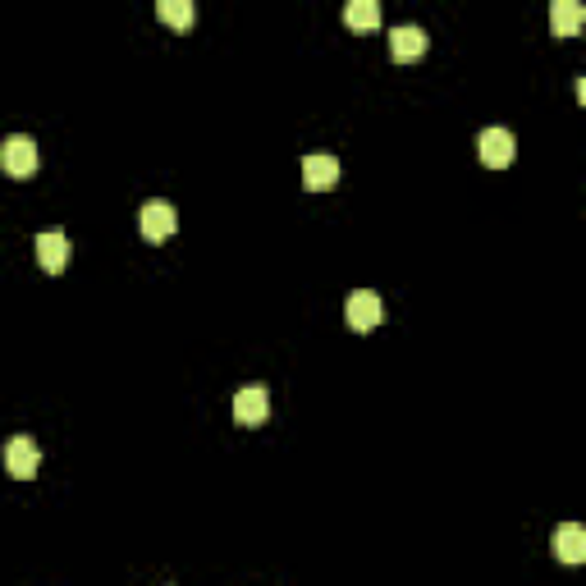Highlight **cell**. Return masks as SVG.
<instances>
[{"label": "cell", "mask_w": 586, "mask_h": 586, "mask_svg": "<svg viewBox=\"0 0 586 586\" xmlns=\"http://www.w3.org/2000/svg\"><path fill=\"white\" fill-rule=\"evenodd\" d=\"M138 229H142V239L161 243L179 229V216H174V207L165 197H152V202H142V211H138Z\"/></svg>", "instance_id": "cell-2"}, {"label": "cell", "mask_w": 586, "mask_h": 586, "mask_svg": "<svg viewBox=\"0 0 586 586\" xmlns=\"http://www.w3.org/2000/svg\"><path fill=\"white\" fill-rule=\"evenodd\" d=\"M554 554H559L564 564H582L586 559V532L577 522H564V527L554 532Z\"/></svg>", "instance_id": "cell-10"}, {"label": "cell", "mask_w": 586, "mask_h": 586, "mask_svg": "<svg viewBox=\"0 0 586 586\" xmlns=\"http://www.w3.org/2000/svg\"><path fill=\"white\" fill-rule=\"evenodd\" d=\"M477 156L490 165V170H504V165H513V156H518V138H513L509 129H481L477 138Z\"/></svg>", "instance_id": "cell-3"}, {"label": "cell", "mask_w": 586, "mask_h": 586, "mask_svg": "<svg viewBox=\"0 0 586 586\" xmlns=\"http://www.w3.org/2000/svg\"><path fill=\"white\" fill-rule=\"evenodd\" d=\"M33 252H37V266H42V271L60 275V271H65V261H69L65 229H42V234H37V243H33Z\"/></svg>", "instance_id": "cell-7"}, {"label": "cell", "mask_w": 586, "mask_h": 586, "mask_svg": "<svg viewBox=\"0 0 586 586\" xmlns=\"http://www.w3.org/2000/svg\"><path fill=\"white\" fill-rule=\"evenodd\" d=\"M422 51H426V33L417 28V23H399V28L390 33V55L399 60V65L403 60H417Z\"/></svg>", "instance_id": "cell-9"}, {"label": "cell", "mask_w": 586, "mask_h": 586, "mask_svg": "<svg viewBox=\"0 0 586 586\" xmlns=\"http://www.w3.org/2000/svg\"><path fill=\"white\" fill-rule=\"evenodd\" d=\"M5 467H10V477H19V481L37 477V467H42V449H37L33 435H14L10 445H5Z\"/></svg>", "instance_id": "cell-5"}, {"label": "cell", "mask_w": 586, "mask_h": 586, "mask_svg": "<svg viewBox=\"0 0 586 586\" xmlns=\"http://www.w3.org/2000/svg\"><path fill=\"white\" fill-rule=\"evenodd\" d=\"M344 316H348V326L353 330H376L380 321H385V303H380V293H371V289H358V293H348V307H344Z\"/></svg>", "instance_id": "cell-4"}, {"label": "cell", "mask_w": 586, "mask_h": 586, "mask_svg": "<svg viewBox=\"0 0 586 586\" xmlns=\"http://www.w3.org/2000/svg\"><path fill=\"white\" fill-rule=\"evenodd\" d=\"M271 417V390L266 385H243L239 394H234V422L243 426H257Z\"/></svg>", "instance_id": "cell-6"}, {"label": "cell", "mask_w": 586, "mask_h": 586, "mask_svg": "<svg viewBox=\"0 0 586 586\" xmlns=\"http://www.w3.org/2000/svg\"><path fill=\"white\" fill-rule=\"evenodd\" d=\"M37 165H42V152H37V142L28 133H14V138L0 142V170L5 174L28 179V174H37Z\"/></svg>", "instance_id": "cell-1"}, {"label": "cell", "mask_w": 586, "mask_h": 586, "mask_svg": "<svg viewBox=\"0 0 586 586\" xmlns=\"http://www.w3.org/2000/svg\"><path fill=\"white\" fill-rule=\"evenodd\" d=\"M344 23H348V28H358V33L380 28V0H348Z\"/></svg>", "instance_id": "cell-12"}, {"label": "cell", "mask_w": 586, "mask_h": 586, "mask_svg": "<svg viewBox=\"0 0 586 586\" xmlns=\"http://www.w3.org/2000/svg\"><path fill=\"white\" fill-rule=\"evenodd\" d=\"M582 19H586V10L577 5V0H554L550 5V23H554V33L559 37H573L577 28H582Z\"/></svg>", "instance_id": "cell-11"}, {"label": "cell", "mask_w": 586, "mask_h": 586, "mask_svg": "<svg viewBox=\"0 0 586 586\" xmlns=\"http://www.w3.org/2000/svg\"><path fill=\"white\" fill-rule=\"evenodd\" d=\"M339 184V161L335 156H307L303 161V188L307 193H330Z\"/></svg>", "instance_id": "cell-8"}, {"label": "cell", "mask_w": 586, "mask_h": 586, "mask_svg": "<svg viewBox=\"0 0 586 586\" xmlns=\"http://www.w3.org/2000/svg\"><path fill=\"white\" fill-rule=\"evenodd\" d=\"M156 14H161L170 28H193L197 5H193V0H161V5H156Z\"/></svg>", "instance_id": "cell-13"}]
</instances>
